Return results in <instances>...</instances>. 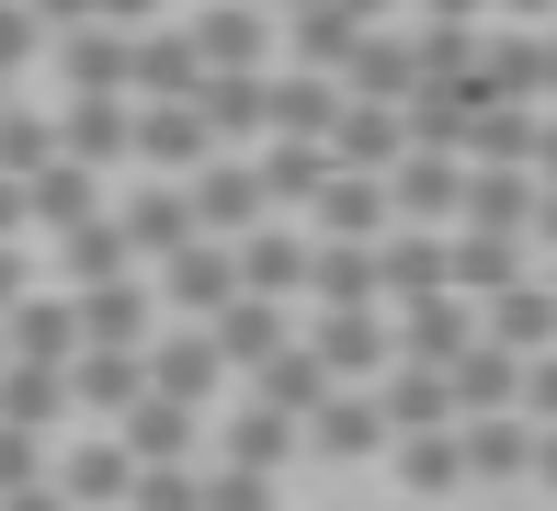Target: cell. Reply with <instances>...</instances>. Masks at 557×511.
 Here are the masks:
<instances>
[{
    "mask_svg": "<svg viewBox=\"0 0 557 511\" xmlns=\"http://www.w3.org/2000/svg\"><path fill=\"white\" fill-rule=\"evenodd\" d=\"M296 341L319 352V375H331V387H387V364H398L387 307H352V319H308Z\"/></svg>",
    "mask_w": 557,
    "mask_h": 511,
    "instance_id": "obj_2",
    "label": "cell"
},
{
    "mask_svg": "<svg viewBox=\"0 0 557 511\" xmlns=\"http://www.w3.org/2000/svg\"><path fill=\"white\" fill-rule=\"evenodd\" d=\"M194 125H206L216 160H250V148L273 137V80H262V68H227V80H206V91H194Z\"/></svg>",
    "mask_w": 557,
    "mask_h": 511,
    "instance_id": "obj_3",
    "label": "cell"
},
{
    "mask_svg": "<svg viewBox=\"0 0 557 511\" xmlns=\"http://www.w3.org/2000/svg\"><path fill=\"white\" fill-rule=\"evenodd\" d=\"M308 454H331V466H364V454H387V421H375V387H331L319 398V421L296 432Z\"/></svg>",
    "mask_w": 557,
    "mask_h": 511,
    "instance_id": "obj_18",
    "label": "cell"
},
{
    "mask_svg": "<svg viewBox=\"0 0 557 511\" xmlns=\"http://www.w3.org/2000/svg\"><path fill=\"white\" fill-rule=\"evenodd\" d=\"M183 204H194V239H216V250H239L250 227H273V204H262V183H250V160H206L183 183Z\"/></svg>",
    "mask_w": 557,
    "mask_h": 511,
    "instance_id": "obj_5",
    "label": "cell"
},
{
    "mask_svg": "<svg viewBox=\"0 0 557 511\" xmlns=\"http://www.w3.org/2000/svg\"><path fill=\"white\" fill-rule=\"evenodd\" d=\"M375 421H387V444H421V432H455V387L421 364H387V387H375Z\"/></svg>",
    "mask_w": 557,
    "mask_h": 511,
    "instance_id": "obj_25",
    "label": "cell"
},
{
    "mask_svg": "<svg viewBox=\"0 0 557 511\" xmlns=\"http://www.w3.org/2000/svg\"><path fill=\"white\" fill-rule=\"evenodd\" d=\"M535 239L557 250V194H546V183H535Z\"/></svg>",
    "mask_w": 557,
    "mask_h": 511,
    "instance_id": "obj_51",
    "label": "cell"
},
{
    "mask_svg": "<svg viewBox=\"0 0 557 511\" xmlns=\"http://www.w3.org/2000/svg\"><path fill=\"white\" fill-rule=\"evenodd\" d=\"M91 216H114V204H103V183H91V171H69V160H46L35 183H23V227H46V239H81Z\"/></svg>",
    "mask_w": 557,
    "mask_h": 511,
    "instance_id": "obj_21",
    "label": "cell"
},
{
    "mask_svg": "<svg viewBox=\"0 0 557 511\" xmlns=\"http://www.w3.org/2000/svg\"><path fill=\"white\" fill-rule=\"evenodd\" d=\"M46 160H58V125H46L35 102H12V114H0V183H35Z\"/></svg>",
    "mask_w": 557,
    "mask_h": 511,
    "instance_id": "obj_42",
    "label": "cell"
},
{
    "mask_svg": "<svg viewBox=\"0 0 557 511\" xmlns=\"http://www.w3.org/2000/svg\"><path fill=\"white\" fill-rule=\"evenodd\" d=\"M250 183H262L273 216H285V204H319L331 194V148H250Z\"/></svg>",
    "mask_w": 557,
    "mask_h": 511,
    "instance_id": "obj_38",
    "label": "cell"
},
{
    "mask_svg": "<svg viewBox=\"0 0 557 511\" xmlns=\"http://www.w3.org/2000/svg\"><path fill=\"white\" fill-rule=\"evenodd\" d=\"M364 35H375V12H285V23H273V46H285L296 68H319V80H342Z\"/></svg>",
    "mask_w": 557,
    "mask_h": 511,
    "instance_id": "obj_22",
    "label": "cell"
},
{
    "mask_svg": "<svg viewBox=\"0 0 557 511\" xmlns=\"http://www.w3.org/2000/svg\"><path fill=\"white\" fill-rule=\"evenodd\" d=\"M398 160H410L398 114H364V102H342V125H331V171H364V183H387Z\"/></svg>",
    "mask_w": 557,
    "mask_h": 511,
    "instance_id": "obj_36",
    "label": "cell"
},
{
    "mask_svg": "<svg viewBox=\"0 0 557 511\" xmlns=\"http://www.w3.org/2000/svg\"><path fill=\"white\" fill-rule=\"evenodd\" d=\"M455 444H467V489H512V477H535V421H467L455 432Z\"/></svg>",
    "mask_w": 557,
    "mask_h": 511,
    "instance_id": "obj_30",
    "label": "cell"
},
{
    "mask_svg": "<svg viewBox=\"0 0 557 511\" xmlns=\"http://www.w3.org/2000/svg\"><path fill=\"white\" fill-rule=\"evenodd\" d=\"M444 387H455V432H467V421H512V409H523V364H512L500 341H478Z\"/></svg>",
    "mask_w": 557,
    "mask_h": 511,
    "instance_id": "obj_27",
    "label": "cell"
},
{
    "mask_svg": "<svg viewBox=\"0 0 557 511\" xmlns=\"http://www.w3.org/2000/svg\"><path fill=\"white\" fill-rule=\"evenodd\" d=\"M183 46L206 80H227V68H262L273 58V12H183Z\"/></svg>",
    "mask_w": 557,
    "mask_h": 511,
    "instance_id": "obj_19",
    "label": "cell"
},
{
    "mask_svg": "<svg viewBox=\"0 0 557 511\" xmlns=\"http://www.w3.org/2000/svg\"><path fill=\"white\" fill-rule=\"evenodd\" d=\"M546 296H557V285H546Z\"/></svg>",
    "mask_w": 557,
    "mask_h": 511,
    "instance_id": "obj_55",
    "label": "cell"
},
{
    "mask_svg": "<svg viewBox=\"0 0 557 511\" xmlns=\"http://www.w3.org/2000/svg\"><path fill=\"white\" fill-rule=\"evenodd\" d=\"M0 364H35V375H69V364H81V319H69V296H23L12 319H0Z\"/></svg>",
    "mask_w": 557,
    "mask_h": 511,
    "instance_id": "obj_11",
    "label": "cell"
},
{
    "mask_svg": "<svg viewBox=\"0 0 557 511\" xmlns=\"http://www.w3.org/2000/svg\"><path fill=\"white\" fill-rule=\"evenodd\" d=\"M206 511H285V477H239V466H206Z\"/></svg>",
    "mask_w": 557,
    "mask_h": 511,
    "instance_id": "obj_44",
    "label": "cell"
},
{
    "mask_svg": "<svg viewBox=\"0 0 557 511\" xmlns=\"http://www.w3.org/2000/svg\"><path fill=\"white\" fill-rule=\"evenodd\" d=\"M58 273H69V296H91V285H125V273H148V262L125 250V227H114V216H91L81 239H58Z\"/></svg>",
    "mask_w": 557,
    "mask_h": 511,
    "instance_id": "obj_37",
    "label": "cell"
},
{
    "mask_svg": "<svg viewBox=\"0 0 557 511\" xmlns=\"http://www.w3.org/2000/svg\"><path fill=\"white\" fill-rule=\"evenodd\" d=\"M46 125H58V160L91 171V183H114V160L137 148V114H125V102H69V114H46Z\"/></svg>",
    "mask_w": 557,
    "mask_h": 511,
    "instance_id": "obj_17",
    "label": "cell"
},
{
    "mask_svg": "<svg viewBox=\"0 0 557 511\" xmlns=\"http://www.w3.org/2000/svg\"><path fill=\"white\" fill-rule=\"evenodd\" d=\"M0 511H69V500H58V477H46V489H23V500H0Z\"/></svg>",
    "mask_w": 557,
    "mask_h": 511,
    "instance_id": "obj_50",
    "label": "cell"
},
{
    "mask_svg": "<svg viewBox=\"0 0 557 511\" xmlns=\"http://www.w3.org/2000/svg\"><path fill=\"white\" fill-rule=\"evenodd\" d=\"M478 341H500L512 364H535V352H557V296H546V285H512L500 307H478Z\"/></svg>",
    "mask_w": 557,
    "mask_h": 511,
    "instance_id": "obj_33",
    "label": "cell"
},
{
    "mask_svg": "<svg viewBox=\"0 0 557 511\" xmlns=\"http://www.w3.org/2000/svg\"><path fill=\"white\" fill-rule=\"evenodd\" d=\"M239 296L296 307V296H308V239H296V227H250V239H239Z\"/></svg>",
    "mask_w": 557,
    "mask_h": 511,
    "instance_id": "obj_28",
    "label": "cell"
},
{
    "mask_svg": "<svg viewBox=\"0 0 557 511\" xmlns=\"http://www.w3.org/2000/svg\"><path fill=\"white\" fill-rule=\"evenodd\" d=\"M546 102H557V23H546Z\"/></svg>",
    "mask_w": 557,
    "mask_h": 511,
    "instance_id": "obj_53",
    "label": "cell"
},
{
    "mask_svg": "<svg viewBox=\"0 0 557 511\" xmlns=\"http://www.w3.org/2000/svg\"><path fill=\"white\" fill-rule=\"evenodd\" d=\"M523 421L557 432V352H535V364H523Z\"/></svg>",
    "mask_w": 557,
    "mask_h": 511,
    "instance_id": "obj_46",
    "label": "cell"
},
{
    "mask_svg": "<svg viewBox=\"0 0 557 511\" xmlns=\"http://www.w3.org/2000/svg\"><path fill=\"white\" fill-rule=\"evenodd\" d=\"M387 466H398V489H421V500L467 489V444H455V432H421V444H387Z\"/></svg>",
    "mask_w": 557,
    "mask_h": 511,
    "instance_id": "obj_41",
    "label": "cell"
},
{
    "mask_svg": "<svg viewBox=\"0 0 557 511\" xmlns=\"http://www.w3.org/2000/svg\"><path fill=\"white\" fill-rule=\"evenodd\" d=\"M114 227H125V250H137L148 273H160L171 250H194V204H183V183H125Z\"/></svg>",
    "mask_w": 557,
    "mask_h": 511,
    "instance_id": "obj_14",
    "label": "cell"
},
{
    "mask_svg": "<svg viewBox=\"0 0 557 511\" xmlns=\"http://www.w3.org/2000/svg\"><path fill=\"white\" fill-rule=\"evenodd\" d=\"M410 91H421L410 35H398V23H375V35L352 46V68H342V102H364V114H410Z\"/></svg>",
    "mask_w": 557,
    "mask_h": 511,
    "instance_id": "obj_8",
    "label": "cell"
},
{
    "mask_svg": "<svg viewBox=\"0 0 557 511\" xmlns=\"http://www.w3.org/2000/svg\"><path fill=\"white\" fill-rule=\"evenodd\" d=\"M160 319H183V329H216L227 307H239V250H216V239H194V250H171L160 273Z\"/></svg>",
    "mask_w": 557,
    "mask_h": 511,
    "instance_id": "obj_1",
    "label": "cell"
},
{
    "mask_svg": "<svg viewBox=\"0 0 557 511\" xmlns=\"http://www.w3.org/2000/svg\"><path fill=\"white\" fill-rule=\"evenodd\" d=\"M398 364H421V375H455V364H467V352H478V307L467 296H433V307H398Z\"/></svg>",
    "mask_w": 557,
    "mask_h": 511,
    "instance_id": "obj_9",
    "label": "cell"
},
{
    "mask_svg": "<svg viewBox=\"0 0 557 511\" xmlns=\"http://www.w3.org/2000/svg\"><path fill=\"white\" fill-rule=\"evenodd\" d=\"M114 444L137 454V466H206V421L171 409V398H137V409L114 421Z\"/></svg>",
    "mask_w": 557,
    "mask_h": 511,
    "instance_id": "obj_20",
    "label": "cell"
},
{
    "mask_svg": "<svg viewBox=\"0 0 557 511\" xmlns=\"http://www.w3.org/2000/svg\"><path fill=\"white\" fill-rule=\"evenodd\" d=\"M46 477H58V500H69V511H125V500H137V454H125L114 432L69 444L58 466H46Z\"/></svg>",
    "mask_w": 557,
    "mask_h": 511,
    "instance_id": "obj_10",
    "label": "cell"
},
{
    "mask_svg": "<svg viewBox=\"0 0 557 511\" xmlns=\"http://www.w3.org/2000/svg\"><path fill=\"white\" fill-rule=\"evenodd\" d=\"M46 489V432H0V500Z\"/></svg>",
    "mask_w": 557,
    "mask_h": 511,
    "instance_id": "obj_45",
    "label": "cell"
},
{
    "mask_svg": "<svg viewBox=\"0 0 557 511\" xmlns=\"http://www.w3.org/2000/svg\"><path fill=\"white\" fill-rule=\"evenodd\" d=\"M512 285H535V273H523V239H455V296L467 307H500Z\"/></svg>",
    "mask_w": 557,
    "mask_h": 511,
    "instance_id": "obj_39",
    "label": "cell"
},
{
    "mask_svg": "<svg viewBox=\"0 0 557 511\" xmlns=\"http://www.w3.org/2000/svg\"><path fill=\"white\" fill-rule=\"evenodd\" d=\"M23 296H35V285H23V250H0V319H12Z\"/></svg>",
    "mask_w": 557,
    "mask_h": 511,
    "instance_id": "obj_47",
    "label": "cell"
},
{
    "mask_svg": "<svg viewBox=\"0 0 557 511\" xmlns=\"http://www.w3.org/2000/svg\"><path fill=\"white\" fill-rule=\"evenodd\" d=\"M194 91H206V68H194L183 23H148V35H137V80H125V102H194Z\"/></svg>",
    "mask_w": 557,
    "mask_h": 511,
    "instance_id": "obj_32",
    "label": "cell"
},
{
    "mask_svg": "<svg viewBox=\"0 0 557 511\" xmlns=\"http://www.w3.org/2000/svg\"><path fill=\"white\" fill-rule=\"evenodd\" d=\"M535 171H546V194H557V114L535 125Z\"/></svg>",
    "mask_w": 557,
    "mask_h": 511,
    "instance_id": "obj_49",
    "label": "cell"
},
{
    "mask_svg": "<svg viewBox=\"0 0 557 511\" xmlns=\"http://www.w3.org/2000/svg\"><path fill=\"white\" fill-rule=\"evenodd\" d=\"M125 114H137V148H125V160H137L148 183H194V171L216 160L206 125H194V102H125Z\"/></svg>",
    "mask_w": 557,
    "mask_h": 511,
    "instance_id": "obj_7",
    "label": "cell"
},
{
    "mask_svg": "<svg viewBox=\"0 0 557 511\" xmlns=\"http://www.w3.org/2000/svg\"><path fill=\"white\" fill-rule=\"evenodd\" d=\"M23 239V183H0V250Z\"/></svg>",
    "mask_w": 557,
    "mask_h": 511,
    "instance_id": "obj_48",
    "label": "cell"
},
{
    "mask_svg": "<svg viewBox=\"0 0 557 511\" xmlns=\"http://www.w3.org/2000/svg\"><path fill=\"white\" fill-rule=\"evenodd\" d=\"M308 216H319V239H342V250H387V183H364V171H331V194H319Z\"/></svg>",
    "mask_w": 557,
    "mask_h": 511,
    "instance_id": "obj_29",
    "label": "cell"
},
{
    "mask_svg": "<svg viewBox=\"0 0 557 511\" xmlns=\"http://www.w3.org/2000/svg\"><path fill=\"white\" fill-rule=\"evenodd\" d=\"M216 387H227V364H216L206 329H160V341H148V398H171V409H194V421H206Z\"/></svg>",
    "mask_w": 557,
    "mask_h": 511,
    "instance_id": "obj_12",
    "label": "cell"
},
{
    "mask_svg": "<svg viewBox=\"0 0 557 511\" xmlns=\"http://www.w3.org/2000/svg\"><path fill=\"white\" fill-rule=\"evenodd\" d=\"M206 341H216V364H227V375H262L273 352L296 341V319H285V307H262V296H239V307L206 329Z\"/></svg>",
    "mask_w": 557,
    "mask_h": 511,
    "instance_id": "obj_31",
    "label": "cell"
},
{
    "mask_svg": "<svg viewBox=\"0 0 557 511\" xmlns=\"http://www.w3.org/2000/svg\"><path fill=\"white\" fill-rule=\"evenodd\" d=\"M331 125H342V80H319V68L273 80V137L262 148H331Z\"/></svg>",
    "mask_w": 557,
    "mask_h": 511,
    "instance_id": "obj_23",
    "label": "cell"
},
{
    "mask_svg": "<svg viewBox=\"0 0 557 511\" xmlns=\"http://www.w3.org/2000/svg\"><path fill=\"white\" fill-rule=\"evenodd\" d=\"M69 319H81V352H148L160 341V285H148V273L91 285V296H69Z\"/></svg>",
    "mask_w": 557,
    "mask_h": 511,
    "instance_id": "obj_4",
    "label": "cell"
},
{
    "mask_svg": "<svg viewBox=\"0 0 557 511\" xmlns=\"http://www.w3.org/2000/svg\"><path fill=\"white\" fill-rule=\"evenodd\" d=\"M296 454H308V444H296V421H273L262 398H239V409L216 421V454H206V466H239V477H285Z\"/></svg>",
    "mask_w": 557,
    "mask_h": 511,
    "instance_id": "obj_13",
    "label": "cell"
},
{
    "mask_svg": "<svg viewBox=\"0 0 557 511\" xmlns=\"http://www.w3.org/2000/svg\"><path fill=\"white\" fill-rule=\"evenodd\" d=\"M125 511H206V466H137V500Z\"/></svg>",
    "mask_w": 557,
    "mask_h": 511,
    "instance_id": "obj_43",
    "label": "cell"
},
{
    "mask_svg": "<svg viewBox=\"0 0 557 511\" xmlns=\"http://www.w3.org/2000/svg\"><path fill=\"white\" fill-rule=\"evenodd\" d=\"M308 307H319V319H352V307H387V285H375V250L308 239Z\"/></svg>",
    "mask_w": 557,
    "mask_h": 511,
    "instance_id": "obj_26",
    "label": "cell"
},
{
    "mask_svg": "<svg viewBox=\"0 0 557 511\" xmlns=\"http://www.w3.org/2000/svg\"><path fill=\"white\" fill-rule=\"evenodd\" d=\"M455 204H467V160H421V148H410V160L387 171V227L410 216V239H421V227H455Z\"/></svg>",
    "mask_w": 557,
    "mask_h": 511,
    "instance_id": "obj_16",
    "label": "cell"
},
{
    "mask_svg": "<svg viewBox=\"0 0 557 511\" xmlns=\"http://www.w3.org/2000/svg\"><path fill=\"white\" fill-rule=\"evenodd\" d=\"M467 91L535 114V102H546V35H535V23H490V35H478V80H467Z\"/></svg>",
    "mask_w": 557,
    "mask_h": 511,
    "instance_id": "obj_6",
    "label": "cell"
},
{
    "mask_svg": "<svg viewBox=\"0 0 557 511\" xmlns=\"http://www.w3.org/2000/svg\"><path fill=\"white\" fill-rule=\"evenodd\" d=\"M58 421H69V375L0 364V432H58Z\"/></svg>",
    "mask_w": 557,
    "mask_h": 511,
    "instance_id": "obj_40",
    "label": "cell"
},
{
    "mask_svg": "<svg viewBox=\"0 0 557 511\" xmlns=\"http://www.w3.org/2000/svg\"><path fill=\"white\" fill-rule=\"evenodd\" d=\"M455 239H535V171H467Z\"/></svg>",
    "mask_w": 557,
    "mask_h": 511,
    "instance_id": "obj_15",
    "label": "cell"
},
{
    "mask_svg": "<svg viewBox=\"0 0 557 511\" xmlns=\"http://www.w3.org/2000/svg\"><path fill=\"white\" fill-rule=\"evenodd\" d=\"M535 477H546V489H557V432H535Z\"/></svg>",
    "mask_w": 557,
    "mask_h": 511,
    "instance_id": "obj_52",
    "label": "cell"
},
{
    "mask_svg": "<svg viewBox=\"0 0 557 511\" xmlns=\"http://www.w3.org/2000/svg\"><path fill=\"white\" fill-rule=\"evenodd\" d=\"M0 114H12V80H0Z\"/></svg>",
    "mask_w": 557,
    "mask_h": 511,
    "instance_id": "obj_54",
    "label": "cell"
},
{
    "mask_svg": "<svg viewBox=\"0 0 557 511\" xmlns=\"http://www.w3.org/2000/svg\"><path fill=\"white\" fill-rule=\"evenodd\" d=\"M137 398H148V352H81L69 364V409H91V421H125Z\"/></svg>",
    "mask_w": 557,
    "mask_h": 511,
    "instance_id": "obj_34",
    "label": "cell"
},
{
    "mask_svg": "<svg viewBox=\"0 0 557 511\" xmlns=\"http://www.w3.org/2000/svg\"><path fill=\"white\" fill-rule=\"evenodd\" d=\"M250 398H262L273 421H296V432H308V421H319V398H331V375H319V352H308V341H285L262 375H250Z\"/></svg>",
    "mask_w": 557,
    "mask_h": 511,
    "instance_id": "obj_35",
    "label": "cell"
},
{
    "mask_svg": "<svg viewBox=\"0 0 557 511\" xmlns=\"http://www.w3.org/2000/svg\"><path fill=\"white\" fill-rule=\"evenodd\" d=\"M375 285H387V319L455 296V239H387V250H375Z\"/></svg>",
    "mask_w": 557,
    "mask_h": 511,
    "instance_id": "obj_24",
    "label": "cell"
}]
</instances>
